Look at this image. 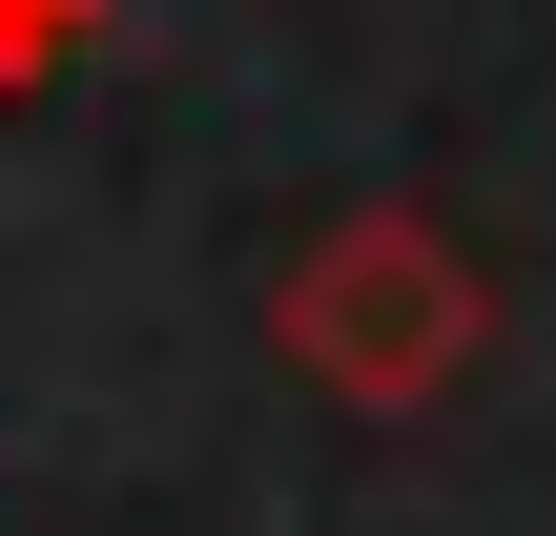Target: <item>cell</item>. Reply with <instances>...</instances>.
<instances>
[{
  "mask_svg": "<svg viewBox=\"0 0 556 536\" xmlns=\"http://www.w3.org/2000/svg\"><path fill=\"white\" fill-rule=\"evenodd\" d=\"M268 351H289L330 413H433V392L495 351V269H475L433 207H351V227H309V248H289Z\"/></svg>",
  "mask_w": 556,
  "mask_h": 536,
  "instance_id": "1",
  "label": "cell"
},
{
  "mask_svg": "<svg viewBox=\"0 0 556 536\" xmlns=\"http://www.w3.org/2000/svg\"><path fill=\"white\" fill-rule=\"evenodd\" d=\"M83 41H103V0H0V103H21V83H62Z\"/></svg>",
  "mask_w": 556,
  "mask_h": 536,
  "instance_id": "2",
  "label": "cell"
}]
</instances>
